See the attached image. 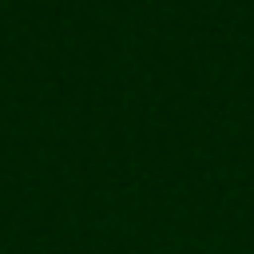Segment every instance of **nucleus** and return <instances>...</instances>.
<instances>
[]
</instances>
